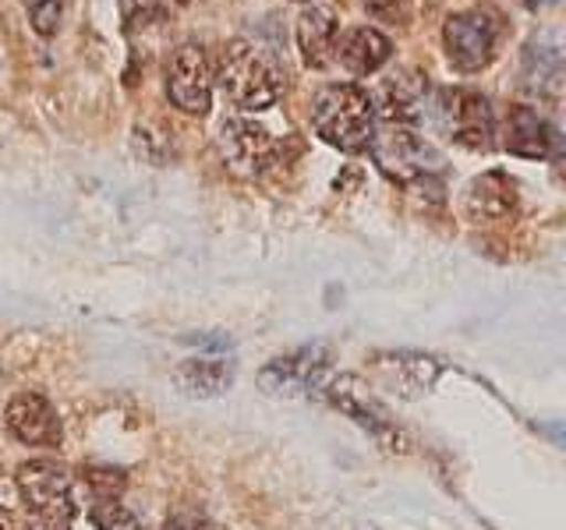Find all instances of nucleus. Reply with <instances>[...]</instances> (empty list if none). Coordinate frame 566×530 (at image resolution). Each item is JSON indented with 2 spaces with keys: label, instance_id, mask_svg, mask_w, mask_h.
Wrapping results in <instances>:
<instances>
[{
  "label": "nucleus",
  "instance_id": "f257e3e1",
  "mask_svg": "<svg viewBox=\"0 0 566 530\" xmlns=\"http://www.w3.org/2000/svg\"><path fill=\"white\" fill-rule=\"evenodd\" d=\"M312 128L326 146L347 156L368 152L376 135V103L354 82L323 85L312 99Z\"/></svg>",
  "mask_w": 566,
  "mask_h": 530
},
{
  "label": "nucleus",
  "instance_id": "9b49d317",
  "mask_svg": "<svg viewBox=\"0 0 566 530\" xmlns=\"http://www.w3.org/2000/svg\"><path fill=\"white\" fill-rule=\"evenodd\" d=\"M326 396L329 403L336 406V411H344L354 424H361V428L382 442V446L389 449H407V438L400 435V428L394 421H389V414L379 406V400L368 393V389L354 379V375H340V379H333L326 385Z\"/></svg>",
  "mask_w": 566,
  "mask_h": 530
},
{
  "label": "nucleus",
  "instance_id": "7ed1b4c3",
  "mask_svg": "<svg viewBox=\"0 0 566 530\" xmlns=\"http://www.w3.org/2000/svg\"><path fill=\"white\" fill-rule=\"evenodd\" d=\"M368 152L389 181L407 184V188L436 177L442 163L439 152L415 131V124H394V120H386L382 128H376Z\"/></svg>",
  "mask_w": 566,
  "mask_h": 530
},
{
  "label": "nucleus",
  "instance_id": "aec40b11",
  "mask_svg": "<svg viewBox=\"0 0 566 530\" xmlns=\"http://www.w3.org/2000/svg\"><path fill=\"white\" fill-rule=\"evenodd\" d=\"M82 485L88 488L96 502L106 499H120L124 488H128V474L117 470V467H85L82 470Z\"/></svg>",
  "mask_w": 566,
  "mask_h": 530
},
{
  "label": "nucleus",
  "instance_id": "20e7f679",
  "mask_svg": "<svg viewBox=\"0 0 566 530\" xmlns=\"http://www.w3.org/2000/svg\"><path fill=\"white\" fill-rule=\"evenodd\" d=\"M432 117L439 131L471 152H489L495 146V114L489 96L474 88H439L432 99Z\"/></svg>",
  "mask_w": 566,
  "mask_h": 530
},
{
  "label": "nucleus",
  "instance_id": "412c9836",
  "mask_svg": "<svg viewBox=\"0 0 566 530\" xmlns=\"http://www.w3.org/2000/svg\"><path fill=\"white\" fill-rule=\"evenodd\" d=\"M25 11H29V22L32 29L50 40V35L61 32V22H64V0H22Z\"/></svg>",
  "mask_w": 566,
  "mask_h": 530
},
{
  "label": "nucleus",
  "instance_id": "423d86ee",
  "mask_svg": "<svg viewBox=\"0 0 566 530\" xmlns=\"http://www.w3.org/2000/svg\"><path fill=\"white\" fill-rule=\"evenodd\" d=\"M14 485L32 520L43 523H71L75 517V495H71V474L57 459H25L14 474Z\"/></svg>",
  "mask_w": 566,
  "mask_h": 530
},
{
  "label": "nucleus",
  "instance_id": "f3484780",
  "mask_svg": "<svg viewBox=\"0 0 566 530\" xmlns=\"http://www.w3.org/2000/svg\"><path fill=\"white\" fill-rule=\"evenodd\" d=\"M336 14L329 8H312L301 14L297 22V50H301V61L308 67H326L333 57V46H336Z\"/></svg>",
  "mask_w": 566,
  "mask_h": 530
},
{
  "label": "nucleus",
  "instance_id": "9d476101",
  "mask_svg": "<svg viewBox=\"0 0 566 530\" xmlns=\"http://www.w3.org/2000/svg\"><path fill=\"white\" fill-rule=\"evenodd\" d=\"M503 149L521 159H556L566 156V138L535 106L517 103L510 106L503 120Z\"/></svg>",
  "mask_w": 566,
  "mask_h": 530
},
{
  "label": "nucleus",
  "instance_id": "a211bd4d",
  "mask_svg": "<svg viewBox=\"0 0 566 530\" xmlns=\"http://www.w3.org/2000/svg\"><path fill=\"white\" fill-rule=\"evenodd\" d=\"M379 371L389 385H397V393L415 396L436 382L439 364L432 358H421V353H389V358L379 361Z\"/></svg>",
  "mask_w": 566,
  "mask_h": 530
},
{
  "label": "nucleus",
  "instance_id": "cd10ccee",
  "mask_svg": "<svg viewBox=\"0 0 566 530\" xmlns=\"http://www.w3.org/2000/svg\"><path fill=\"white\" fill-rule=\"evenodd\" d=\"M531 4H538V0H531Z\"/></svg>",
  "mask_w": 566,
  "mask_h": 530
},
{
  "label": "nucleus",
  "instance_id": "ddd939ff",
  "mask_svg": "<svg viewBox=\"0 0 566 530\" xmlns=\"http://www.w3.org/2000/svg\"><path fill=\"white\" fill-rule=\"evenodd\" d=\"M517 209V184L503 170L474 177L464 191V216L471 223H503Z\"/></svg>",
  "mask_w": 566,
  "mask_h": 530
},
{
  "label": "nucleus",
  "instance_id": "0eeeda50",
  "mask_svg": "<svg viewBox=\"0 0 566 530\" xmlns=\"http://www.w3.org/2000/svg\"><path fill=\"white\" fill-rule=\"evenodd\" d=\"M329 358H333V350L326 343L297 347L259 371V389L270 396H305L312 389L326 385Z\"/></svg>",
  "mask_w": 566,
  "mask_h": 530
},
{
  "label": "nucleus",
  "instance_id": "4468645a",
  "mask_svg": "<svg viewBox=\"0 0 566 530\" xmlns=\"http://www.w3.org/2000/svg\"><path fill=\"white\" fill-rule=\"evenodd\" d=\"M333 53H336V61L344 64L347 75L368 78V75H376L389 57H394V43H389L379 29L358 25V29H347L340 40H336Z\"/></svg>",
  "mask_w": 566,
  "mask_h": 530
},
{
  "label": "nucleus",
  "instance_id": "2eb2a0df",
  "mask_svg": "<svg viewBox=\"0 0 566 530\" xmlns=\"http://www.w3.org/2000/svg\"><path fill=\"white\" fill-rule=\"evenodd\" d=\"M424 99H429V82H424V75H418V71H400V75L382 82L379 96L371 99V103H379L376 110L386 120H394V124H415L421 117L424 106H429Z\"/></svg>",
  "mask_w": 566,
  "mask_h": 530
},
{
  "label": "nucleus",
  "instance_id": "393cba45",
  "mask_svg": "<svg viewBox=\"0 0 566 530\" xmlns=\"http://www.w3.org/2000/svg\"><path fill=\"white\" fill-rule=\"evenodd\" d=\"M0 530H25V523L14 517V512H8L4 506H0Z\"/></svg>",
  "mask_w": 566,
  "mask_h": 530
},
{
  "label": "nucleus",
  "instance_id": "a878e982",
  "mask_svg": "<svg viewBox=\"0 0 566 530\" xmlns=\"http://www.w3.org/2000/svg\"><path fill=\"white\" fill-rule=\"evenodd\" d=\"M71 523H43V520H29L25 530H67Z\"/></svg>",
  "mask_w": 566,
  "mask_h": 530
},
{
  "label": "nucleus",
  "instance_id": "5701e85b",
  "mask_svg": "<svg viewBox=\"0 0 566 530\" xmlns=\"http://www.w3.org/2000/svg\"><path fill=\"white\" fill-rule=\"evenodd\" d=\"M365 11L371 18H386V22H403L407 18V8H411V0H361Z\"/></svg>",
  "mask_w": 566,
  "mask_h": 530
},
{
  "label": "nucleus",
  "instance_id": "6ab92c4d",
  "mask_svg": "<svg viewBox=\"0 0 566 530\" xmlns=\"http://www.w3.org/2000/svg\"><path fill=\"white\" fill-rule=\"evenodd\" d=\"M559 75H563V64L556 57V50L538 40L531 43L524 57V85L535 88V93H548L553 82H559Z\"/></svg>",
  "mask_w": 566,
  "mask_h": 530
},
{
  "label": "nucleus",
  "instance_id": "f8f14e48",
  "mask_svg": "<svg viewBox=\"0 0 566 530\" xmlns=\"http://www.w3.org/2000/svg\"><path fill=\"white\" fill-rule=\"evenodd\" d=\"M4 424L11 438L32 449H57L61 446V417L53 411V403L43 393H18L11 396Z\"/></svg>",
  "mask_w": 566,
  "mask_h": 530
},
{
  "label": "nucleus",
  "instance_id": "bb28decb",
  "mask_svg": "<svg viewBox=\"0 0 566 530\" xmlns=\"http://www.w3.org/2000/svg\"><path fill=\"white\" fill-rule=\"evenodd\" d=\"M294 4H305V0H294Z\"/></svg>",
  "mask_w": 566,
  "mask_h": 530
},
{
  "label": "nucleus",
  "instance_id": "b1692460",
  "mask_svg": "<svg viewBox=\"0 0 566 530\" xmlns=\"http://www.w3.org/2000/svg\"><path fill=\"white\" fill-rule=\"evenodd\" d=\"M167 530H212L202 517H191V512H181V517H174L167 523Z\"/></svg>",
  "mask_w": 566,
  "mask_h": 530
},
{
  "label": "nucleus",
  "instance_id": "39448f33",
  "mask_svg": "<svg viewBox=\"0 0 566 530\" xmlns=\"http://www.w3.org/2000/svg\"><path fill=\"white\" fill-rule=\"evenodd\" d=\"M503 22L500 14L489 8H468L447 18L442 25V46H447V61L460 75H478L485 71L500 46Z\"/></svg>",
  "mask_w": 566,
  "mask_h": 530
},
{
  "label": "nucleus",
  "instance_id": "dca6fc26",
  "mask_svg": "<svg viewBox=\"0 0 566 530\" xmlns=\"http://www.w3.org/2000/svg\"><path fill=\"white\" fill-rule=\"evenodd\" d=\"M230 382H234V361L230 358H188L174 368V385L195 400L223 396Z\"/></svg>",
  "mask_w": 566,
  "mask_h": 530
},
{
  "label": "nucleus",
  "instance_id": "1a4fd4ad",
  "mask_svg": "<svg viewBox=\"0 0 566 530\" xmlns=\"http://www.w3.org/2000/svg\"><path fill=\"white\" fill-rule=\"evenodd\" d=\"M220 152L230 170H238L241 177H259L280 159V141L255 120L227 117L220 128Z\"/></svg>",
  "mask_w": 566,
  "mask_h": 530
},
{
  "label": "nucleus",
  "instance_id": "6e6552de",
  "mask_svg": "<svg viewBox=\"0 0 566 530\" xmlns=\"http://www.w3.org/2000/svg\"><path fill=\"white\" fill-rule=\"evenodd\" d=\"M167 99L181 114L206 117L212 110V67L202 46H177L167 64Z\"/></svg>",
  "mask_w": 566,
  "mask_h": 530
},
{
  "label": "nucleus",
  "instance_id": "4be33fe9",
  "mask_svg": "<svg viewBox=\"0 0 566 530\" xmlns=\"http://www.w3.org/2000/svg\"><path fill=\"white\" fill-rule=\"evenodd\" d=\"M93 523H96V530H142V523H138V517L135 512L124 506L120 499H106V502H96L93 506Z\"/></svg>",
  "mask_w": 566,
  "mask_h": 530
},
{
  "label": "nucleus",
  "instance_id": "f03ea898",
  "mask_svg": "<svg viewBox=\"0 0 566 530\" xmlns=\"http://www.w3.org/2000/svg\"><path fill=\"white\" fill-rule=\"evenodd\" d=\"M217 82L238 110H252V114L270 110L283 96V78L273 71V64L244 40H230L220 50Z\"/></svg>",
  "mask_w": 566,
  "mask_h": 530
}]
</instances>
